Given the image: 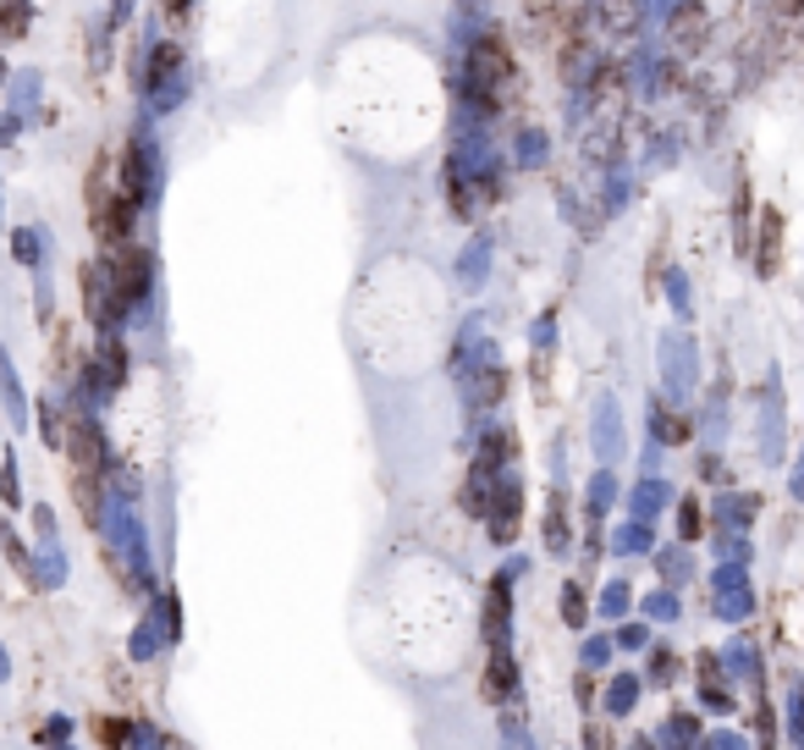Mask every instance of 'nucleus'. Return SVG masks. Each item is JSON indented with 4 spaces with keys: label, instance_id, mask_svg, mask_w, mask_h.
I'll use <instances>...</instances> for the list:
<instances>
[{
    "label": "nucleus",
    "instance_id": "obj_4",
    "mask_svg": "<svg viewBox=\"0 0 804 750\" xmlns=\"http://www.w3.org/2000/svg\"><path fill=\"white\" fill-rule=\"evenodd\" d=\"M512 690V662H507V651H496V662H491V679H485V696L491 701H502Z\"/></svg>",
    "mask_w": 804,
    "mask_h": 750
},
{
    "label": "nucleus",
    "instance_id": "obj_7",
    "mask_svg": "<svg viewBox=\"0 0 804 750\" xmlns=\"http://www.w3.org/2000/svg\"><path fill=\"white\" fill-rule=\"evenodd\" d=\"M165 12H171V17H183V12H188V0H165Z\"/></svg>",
    "mask_w": 804,
    "mask_h": 750
},
{
    "label": "nucleus",
    "instance_id": "obj_3",
    "mask_svg": "<svg viewBox=\"0 0 804 750\" xmlns=\"http://www.w3.org/2000/svg\"><path fill=\"white\" fill-rule=\"evenodd\" d=\"M72 458H77V469H100V437L77 420H72Z\"/></svg>",
    "mask_w": 804,
    "mask_h": 750
},
{
    "label": "nucleus",
    "instance_id": "obj_2",
    "mask_svg": "<svg viewBox=\"0 0 804 750\" xmlns=\"http://www.w3.org/2000/svg\"><path fill=\"white\" fill-rule=\"evenodd\" d=\"M777 260H782V216H777V210H766V216H760V271L771 276V271H777Z\"/></svg>",
    "mask_w": 804,
    "mask_h": 750
},
{
    "label": "nucleus",
    "instance_id": "obj_5",
    "mask_svg": "<svg viewBox=\"0 0 804 750\" xmlns=\"http://www.w3.org/2000/svg\"><path fill=\"white\" fill-rule=\"evenodd\" d=\"M562 613L579 624V618H584V597H579V591H568V597H562Z\"/></svg>",
    "mask_w": 804,
    "mask_h": 750
},
{
    "label": "nucleus",
    "instance_id": "obj_1",
    "mask_svg": "<svg viewBox=\"0 0 804 750\" xmlns=\"http://www.w3.org/2000/svg\"><path fill=\"white\" fill-rule=\"evenodd\" d=\"M144 282H149V260H144V248H116V266H111V287H116V298L127 304V298H138L144 293Z\"/></svg>",
    "mask_w": 804,
    "mask_h": 750
},
{
    "label": "nucleus",
    "instance_id": "obj_6",
    "mask_svg": "<svg viewBox=\"0 0 804 750\" xmlns=\"http://www.w3.org/2000/svg\"><path fill=\"white\" fill-rule=\"evenodd\" d=\"M95 734H100V739H106V745H116V739H127V723H100V728H95Z\"/></svg>",
    "mask_w": 804,
    "mask_h": 750
}]
</instances>
